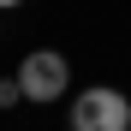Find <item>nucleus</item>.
<instances>
[{"mask_svg": "<svg viewBox=\"0 0 131 131\" xmlns=\"http://www.w3.org/2000/svg\"><path fill=\"white\" fill-rule=\"evenodd\" d=\"M72 131H131V101L107 83H95L72 101Z\"/></svg>", "mask_w": 131, "mask_h": 131, "instance_id": "nucleus-1", "label": "nucleus"}, {"mask_svg": "<svg viewBox=\"0 0 131 131\" xmlns=\"http://www.w3.org/2000/svg\"><path fill=\"white\" fill-rule=\"evenodd\" d=\"M18 83H24V101H60L66 95V83H72V66H66V54H48V48H36L24 54V66H18Z\"/></svg>", "mask_w": 131, "mask_h": 131, "instance_id": "nucleus-2", "label": "nucleus"}, {"mask_svg": "<svg viewBox=\"0 0 131 131\" xmlns=\"http://www.w3.org/2000/svg\"><path fill=\"white\" fill-rule=\"evenodd\" d=\"M18 101H24V83L18 78H0V107H18Z\"/></svg>", "mask_w": 131, "mask_h": 131, "instance_id": "nucleus-3", "label": "nucleus"}, {"mask_svg": "<svg viewBox=\"0 0 131 131\" xmlns=\"http://www.w3.org/2000/svg\"><path fill=\"white\" fill-rule=\"evenodd\" d=\"M6 6H18V0H0V12H6Z\"/></svg>", "mask_w": 131, "mask_h": 131, "instance_id": "nucleus-4", "label": "nucleus"}]
</instances>
